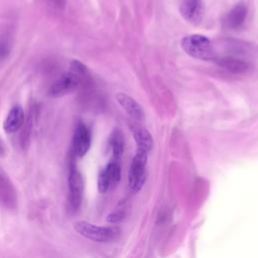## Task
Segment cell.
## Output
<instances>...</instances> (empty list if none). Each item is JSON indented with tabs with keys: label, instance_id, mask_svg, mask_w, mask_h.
I'll return each mask as SVG.
<instances>
[{
	"label": "cell",
	"instance_id": "obj_9",
	"mask_svg": "<svg viewBox=\"0 0 258 258\" xmlns=\"http://www.w3.org/2000/svg\"><path fill=\"white\" fill-rule=\"evenodd\" d=\"M116 100L133 120L138 122L145 120V113L143 108L131 96L125 93H118L116 95Z\"/></svg>",
	"mask_w": 258,
	"mask_h": 258
},
{
	"label": "cell",
	"instance_id": "obj_19",
	"mask_svg": "<svg viewBox=\"0 0 258 258\" xmlns=\"http://www.w3.org/2000/svg\"><path fill=\"white\" fill-rule=\"evenodd\" d=\"M3 152H4V146H3V144H2V142L0 140V154H2Z\"/></svg>",
	"mask_w": 258,
	"mask_h": 258
},
{
	"label": "cell",
	"instance_id": "obj_11",
	"mask_svg": "<svg viewBox=\"0 0 258 258\" xmlns=\"http://www.w3.org/2000/svg\"><path fill=\"white\" fill-rule=\"evenodd\" d=\"M247 16V7L244 3L236 4L226 15L224 19V25L231 29H236L240 27Z\"/></svg>",
	"mask_w": 258,
	"mask_h": 258
},
{
	"label": "cell",
	"instance_id": "obj_6",
	"mask_svg": "<svg viewBox=\"0 0 258 258\" xmlns=\"http://www.w3.org/2000/svg\"><path fill=\"white\" fill-rule=\"evenodd\" d=\"M82 78L71 70L62 74L50 87L49 95L52 97H60L76 90L81 84Z\"/></svg>",
	"mask_w": 258,
	"mask_h": 258
},
{
	"label": "cell",
	"instance_id": "obj_12",
	"mask_svg": "<svg viewBox=\"0 0 258 258\" xmlns=\"http://www.w3.org/2000/svg\"><path fill=\"white\" fill-rule=\"evenodd\" d=\"M24 123V112L20 106H14L8 112L4 123L3 128L6 133L16 132Z\"/></svg>",
	"mask_w": 258,
	"mask_h": 258
},
{
	"label": "cell",
	"instance_id": "obj_1",
	"mask_svg": "<svg viewBox=\"0 0 258 258\" xmlns=\"http://www.w3.org/2000/svg\"><path fill=\"white\" fill-rule=\"evenodd\" d=\"M180 45L185 53L195 58L203 60H210L215 58V51L212 42L205 35H186L181 39Z\"/></svg>",
	"mask_w": 258,
	"mask_h": 258
},
{
	"label": "cell",
	"instance_id": "obj_3",
	"mask_svg": "<svg viewBox=\"0 0 258 258\" xmlns=\"http://www.w3.org/2000/svg\"><path fill=\"white\" fill-rule=\"evenodd\" d=\"M147 156V151L136 148V153L132 158L128 172V183L133 192L139 191L145 182Z\"/></svg>",
	"mask_w": 258,
	"mask_h": 258
},
{
	"label": "cell",
	"instance_id": "obj_16",
	"mask_svg": "<svg viewBox=\"0 0 258 258\" xmlns=\"http://www.w3.org/2000/svg\"><path fill=\"white\" fill-rule=\"evenodd\" d=\"M10 52V44L6 38H0V60L6 58Z\"/></svg>",
	"mask_w": 258,
	"mask_h": 258
},
{
	"label": "cell",
	"instance_id": "obj_10",
	"mask_svg": "<svg viewBox=\"0 0 258 258\" xmlns=\"http://www.w3.org/2000/svg\"><path fill=\"white\" fill-rule=\"evenodd\" d=\"M0 204L8 210H14L17 204L14 187L10 180L2 173H0Z\"/></svg>",
	"mask_w": 258,
	"mask_h": 258
},
{
	"label": "cell",
	"instance_id": "obj_13",
	"mask_svg": "<svg viewBox=\"0 0 258 258\" xmlns=\"http://www.w3.org/2000/svg\"><path fill=\"white\" fill-rule=\"evenodd\" d=\"M130 127L137 148L149 152L153 147V139L151 137V134L140 125L132 124Z\"/></svg>",
	"mask_w": 258,
	"mask_h": 258
},
{
	"label": "cell",
	"instance_id": "obj_5",
	"mask_svg": "<svg viewBox=\"0 0 258 258\" xmlns=\"http://www.w3.org/2000/svg\"><path fill=\"white\" fill-rule=\"evenodd\" d=\"M121 179V168L118 160L109 162L106 167L100 172L98 177V188L99 191L104 194L114 188Z\"/></svg>",
	"mask_w": 258,
	"mask_h": 258
},
{
	"label": "cell",
	"instance_id": "obj_4",
	"mask_svg": "<svg viewBox=\"0 0 258 258\" xmlns=\"http://www.w3.org/2000/svg\"><path fill=\"white\" fill-rule=\"evenodd\" d=\"M69 203L73 211H78L81 207L84 192V180L82 173L76 165H72L69 172Z\"/></svg>",
	"mask_w": 258,
	"mask_h": 258
},
{
	"label": "cell",
	"instance_id": "obj_7",
	"mask_svg": "<svg viewBox=\"0 0 258 258\" xmlns=\"http://www.w3.org/2000/svg\"><path fill=\"white\" fill-rule=\"evenodd\" d=\"M92 141L91 131L84 124L79 123L75 129L73 137V151L76 156H84L90 149Z\"/></svg>",
	"mask_w": 258,
	"mask_h": 258
},
{
	"label": "cell",
	"instance_id": "obj_8",
	"mask_svg": "<svg viewBox=\"0 0 258 258\" xmlns=\"http://www.w3.org/2000/svg\"><path fill=\"white\" fill-rule=\"evenodd\" d=\"M179 12L187 22L198 25L204 16V2L203 0H180Z\"/></svg>",
	"mask_w": 258,
	"mask_h": 258
},
{
	"label": "cell",
	"instance_id": "obj_14",
	"mask_svg": "<svg viewBox=\"0 0 258 258\" xmlns=\"http://www.w3.org/2000/svg\"><path fill=\"white\" fill-rule=\"evenodd\" d=\"M218 64L232 74H243L249 70V64L237 57L225 56L218 60Z\"/></svg>",
	"mask_w": 258,
	"mask_h": 258
},
{
	"label": "cell",
	"instance_id": "obj_17",
	"mask_svg": "<svg viewBox=\"0 0 258 258\" xmlns=\"http://www.w3.org/2000/svg\"><path fill=\"white\" fill-rule=\"evenodd\" d=\"M123 219V214L120 212H116V213H112L107 217V221L111 222V223H117L120 222Z\"/></svg>",
	"mask_w": 258,
	"mask_h": 258
},
{
	"label": "cell",
	"instance_id": "obj_2",
	"mask_svg": "<svg viewBox=\"0 0 258 258\" xmlns=\"http://www.w3.org/2000/svg\"><path fill=\"white\" fill-rule=\"evenodd\" d=\"M74 228L80 235L95 242H112L121 234L118 227H101L86 221L76 222Z\"/></svg>",
	"mask_w": 258,
	"mask_h": 258
},
{
	"label": "cell",
	"instance_id": "obj_18",
	"mask_svg": "<svg viewBox=\"0 0 258 258\" xmlns=\"http://www.w3.org/2000/svg\"><path fill=\"white\" fill-rule=\"evenodd\" d=\"M49 1L54 7L58 9H62L66 6V0H49Z\"/></svg>",
	"mask_w": 258,
	"mask_h": 258
},
{
	"label": "cell",
	"instance_id": "obj_15",
	"mask_svg": "<svg viewBox=\"0 0 258 258\" xmlns=\"http://www.w3.org/2000/svg\"><path fill=\"white\" fill-rule=\"evenodd\" d=\"M124 138L120 130H115L110 137V146L113 153L114 160H119L124 151Z\"/></svg>",
	"mask_w": 258,
	"mask_h": 258
}]
</instances>
